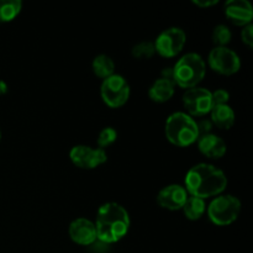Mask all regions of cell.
<instances>
[{"instance_id":"1","label":"cell","mask_w":253,"mask_h":253,"mask_svg":"<svg viewBox=\"0 0 253 253\" xmlns=\"http://www.w3.org/2000/svg\"><path fill=\"white\" fill-rule=\"evenodd\" d=\"M227 187V178L222 170L209 163H199L188 170L185 190L192 197L207 199L217 197Z\"/></svg>"},{"instance_id":"2","label":"cell","mask_w":253,"mask_h":253,"mask_svg":"<svg viewBox=\"0 0 253 253\" xmlns=\"http://www.w3.org/2000/svg\"><path fill=\"white\" fill-rule=\"evenodd\" d=\"M96 236L104 244H115L127 235L130 216L118 203H105L99 208L95 217Z\"/></svg>"},{"instance_id":"3","label":"cell","mask_w":253,"mask_h":253,"mask_svg":"<svg viewBox=\"0 0 253 253\" xmlns=\"http://www.w3.org/2000/svg\"><path fill=\"white\" fill-rule=\"evenodd\" d=\"M165 132L167 140L178 147H188L199 138L197 121L188 114L180 111L168 116Z\"/></svg>"},{"instance_id":"4","label":"cell","mask_w":253,"mask_h":253,"mask_svg":"<svg viewBox=\"0 0 253 253\" xmlns=\"http://www.w3.org/2000/svg\"><path fill=\"white\" fill-rule=\"evenodd\" d=\"M207 74V64L200 54L190 53L184 54L173 67L174 84L180 88L190 89L198 86V84L204 79Z\"/></svg>"},{"instance_id":"5","label":"cell","mask_w":253,"mask_h":253,"mask_svg":"<svg viewBox=\"0 0 253 253\" xmlns=\"http://www.w3.org/2000/svg\"><path fill=\"white\" fill-rule=\"evenodd\" d=\"M241 212V202L234 195H217L208 208L210 221L217 226H227L236 221Z\"/></svg>"},{"instance_id":"6","label":"cell","mask_w":253,"mask_h":253,"mask_svg":"<svg viewBox=\"0 0 253 253\" xmlns=\"http://www.w3.org/2000/svg\"><path fill=\"white\" fill-rule=\"evenodd\" d=\"M100 95L104 103L110 108H121L130 98V85L123 76L114 73L103 81Z\"/></svg>"},{"instance_id":"7","label":"cell","mask_w":253,"mask_h":253,"mask_svg":"<svg viewBox=\"0 0 253 253\" xmlns=\"http://www.w3.org/2000/svg\"><path fill=\"white\" fill-rule=\"evenodd\" d=\"M187 42V35L179 27H169L158 35L155 41V49L160 56L172 58L179 54Z\"/></svg>"},{"instance_id":"8","label":"cell","mask_w":253,"mask_h":253,"mask_svg":"<svg viewBox=\"0 0 253 253\" xmlns=\"http://www.w3.org/2000/svg\"><path fill=\"white\" fill-rule=\"evenodd\" d=\"M208 62L212 71L222 76H232L241 68V61L237 53L229 47H215L210 51Z\"/></svg>"},{"instance_id":"9","label":"cell","mask_w":253,"mask_h":253,"mask_svg":"<svg viewBox=\"0 0 253 253\" xmlns=\"http://www.w3.org/2000/svg\"><path fill=\"white\" fill-rule=\"evenodd\" d=\"M183 104L189 116H204L210 114L212 109L211 91L205 88L195 86L187 89L183 95Z\"/></svg>"},{"instance_id":"10","label":"cell","mask_w":253,"mask_h":253,"mask_svg":"<svg viewBox=\"0 0 253 253\" xmlns=\"http://www.w3.org/2000/svg\"><path fill=\"white\" fill-rule=\"evenodd\" d=\"M69 158L76 167L82 169H94L106 162L108 156L101 148H94L90 146H74L69 152Z\"/></svg>"},{"instance_id":"11","label":"cell","mask_w":253,"mask_h":253,"mask_svg":"<svg viewBox=\"0 0 253 253\" xmlns=\"http://www.w3.org/2000/svg\"><path fill=\"white\" fill-rule=\"evenodd\" d=\"M188 199V193L184 187L179 184H170L160 190L157 195V203L163 209L175 211L184 207Z\"/></svg>"},{"instance_id":"12","label":"cell","mask_w":253,"mask_h":253,"mask_svg":"<svg viewBox=\"0 0 253 253\" xmlns=\"http://www.w3.org/2000/svg\"><path fill=\"white\" fill-rule=\"evenodd\" d=\"M69 236L72 241L82 246H89L93 245L98 240L96 236V229L93 221L85 219V217H79L69 225Z\"/></svg>"},{"instance_id":"13","label":"cell","mask_w":253,"mask_h":253,"mask_svg":"<svg viewBox=\"0 0 253 253\" xmlns=\"http://www.w3.org/2000/svg\"><path fill=\"white\" fill-rule=\"evenodd\" d=\"M225 15L236 26H246L252 21V5L247 0H229L225 4Z\"/></svg>"},{"instance_id":"14","label":"cell","mask_w":253,"mask_h":253,"mask_svg":"<svg viewBox=\"0 0 253 253\" xmlns=\"http://www.w3.org/2000/svg\"><path fill=\"white\" fill-rule=\"evenodd\" d=\"M198 148L208 158H214V160L224 157L226 153L225 141L220 136L214 135V133L200 136L198 138Z\"/></svg>"},{"instance_id":"15","label":"cell","mask_w":253,"mask_h":253,"mask_svg":"<svg viewBox=\"0 0 253 253\" xmlns=\"http://www.w3.org/2000/svg\"><path fill=\"white\" fill-rule=\"evenodd\" d=\"M174 82L168 81L165 78H158L155 83L151 85L148 90V96L155 103H166L174 95L175 90Z\"/></svg>"},{"instance_id":"16","label":"cell","mask_w":253,"mask_h":253,"mask_svg":"<svg viewBox=\"0 0 253 253\" xmlns=\"http://www.w3.org/2000/svg\"><path fill=\"white\" fill-rule=\"evenodd\" d=\"M210 115H211V123L214 124L216 127L221 128V130H229L231 128V126L235 124V115L234 109L230 105H215L212 106L211 111H210Z\"/></svg>"},{"instance_id":"17","label":"cell","mask_w":253,"mask_h":253,"mask_svg":"<svg viewBox=\"0 0 253 253\" xmlns=\"http://www.w3.org/2000/svg\"><path fill=\"white\" fill-rule=\"evenodd\" d=\"M91 68H93L94 74L101 79H106L108 77L113 76L114 71H115V63L113 59L106 54H99L93 59L91 63Z\"/></svg>"},{"instance_id":"18","label":"cell","mask_w":253,"mask_h":253,"mask_svg":"<svg viewBox=\"0 0 253 253\" xmlns=\"http://www.w3.org/2000/svg\"><path fill=\"white\" fill-rule=\"evenodd\" d=\"M205 210H207L205 200L197 197H188L187 202H185L184 207H183L184 215L187 216L188 220H192V221L199 220L204 215Z\"/></svg>"},{"instance_id":"19","label":"cell","mask_w":253,"mask_h":253,"mask_svg":"<svg viewBox=\"0 0 253 253\" xmlns=\"http://www.w3.org/2000/svg\"><path fill=\"white\" fill-rule=\"evenodd\" d=\"M21 9L22 2L20 0H0V24L12 21Z\"/></svg>"},{"instance_id":"20","label":"cell","mask_w":253,"mask_h":253,"mask_svg":"<svg viewBox=\"0 0 253 253\" xmlns=\"http://www.w3.org/2000/svg\"><path fill=\"white\" fill-rule=\"evenodd\" d=\"M231 30L226 26V25H217L214 30H212L211 39L212 42L216 44V47H226L227 44L231 42Z\"/></svg>"},{"instance_id":"21","label":"cell","mask_w":253,"mask_h":253,"mask_svg":"<svg viewBox=\"0 0 253 253\" xmlns=\"http://www.w3.org/2000/svg\"><path fill=\"white\" fill-rule=\"evenodd\" d=\"M155 52L156 49H155V44H153V42L142 41L132 47L131 54L137 59H150L151 57L155 54Z\"/></svg>"},{"instance_id":"22","label":"cell","mask_w":253,"mask_h":253,"mask_svg":"<svg viewBox=\"0 0 253 253\" xmlns=\"http://www.w3.org/2000/svg\"><path fill=\"white\" fill-rule=\"evenodd\" d=\"M118 138V132L114 127H105L100 131L98 136V146L99 148L104 150V148L109 147L113 145Z\"/></svg>"},{"instance_id":"23","label":"cell","mask_w":253,"mask_h":253,"mask_svg":"<svg viewBox=\"0 0 253 253\" xmlns=\"http://www.w3.org/2000/svg\"><path fill=\"white\" fill-rule=\"evenodd\" d=\"M211 99H212V106L215 105H226L229 103L230 94L229 91L225 90V89H217L214 93H211Z\"/></svg>"},{"instance_id":"24","label":"cell","mask_w":253,"mask_h":253,"mask_svg":"<svg viewBox=\"0 0 253 253\" xmlns=\"http://www.w3.org/2000/svg\"><path fill=\"white\" fill-rule=\"evenodd\" d=\"M241 40L247 47L252 48L253 47V25L249 24L244 26L241 31Z\"/></svg>"},{"instance_id":"25","label":"cell","mask_w":253,"mask_h":253,"mask_svg":"<svg viewBox=\"0 0 253 253\" xmlns=\"http://www.w3.org/2000/svg\"><path fill=\"white\" fill-rule=\"evenodd\" d=\"M197 127H198V132H199V137L200 136L209 135V133H211L210 131H211L212 128V123L210 120L204 119V120L197 123Z\"/></svg>"},{"instance_id":"26","label":"cell","mask_w":253,"mask_h":253,"mask_svg":"<svg viewBox=\"0 0 253 253\" xmlns=\"http://www.w3.org/2000/svg\"><path fill=\"white\" fill-rule=\"evenodd\" d=\"M193 4L197 5L199 7H210L214 6V5L219 4V0H193Z\"/></svg>"},{"instance_id":"27","label":"cell","mask_w":253,"mask_h":253,"mask_svg":"<svg viewBox=\"0 0 253 253\" xmlns=\"http://www.w3.org/2000/svg\"><path fill=\"white\" fill-rule=\"evenodd\" d=\"M161 78L168 79V81L174 82V76H173V68L167 67V68H163L161 72Z\"/></svg>"},{"instance_id":"28","label":"cell","mask_w":253,"mask_h":253,"mask_svg":"<svg viewBox=\"0 0 253 253\" xmlns=\"http://www.w3.org/2000/svg\"><path fill=\"white\" fill-rule=\"evenodd\" d=\"M0 138H1V133H0Z\"/></svg>"}]
</instances>
